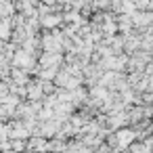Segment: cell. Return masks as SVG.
<instances>
[{"mask_svg":"<svg viewBox=\"0 0 153 153\" xmlns=\"http://www.w3.org/2000/svg\"><path fill=\"white\" fill-rule=\"evenodd\" d=\"M11 65H13V67L27 69V71L32 74V71L38 67V57H36V55H32V53H27L25 48H17V51H15V55H13Z\"/></svg>","mask_w":153,"mask_h":153,"instance_id":"1","label":"cell"},{"mask_svg":"<svg viewBox=\"0 0 153 153\" xmlns=\"http://www.w3.org/2000/svg\"><path fill=\"white\" fill-rule=\"evenodd\" d=\"M51 147V138L40 136V134H32V138H27V151L30 153H48Z\"/></svg>","mask_w":153,"mask_h":153,"instance_id":"2","label":"cell"},{"mask_svg":"<svg viewBox=\"0 0 153 153\" xmlns=\"http://www.w3.org/2000/svg\"><path fill=\"white\" fill-rule=\"evenodd\" d=\"M61 63H63L61 53H55V51H44L42 55H38V65H40V67H59Z\"/></svg>","mask_w":153,"mask_h":153,"instance_id":"3","label":"cell"},{"mask_svg":"<svg viewBox=\"0 0 153 153\" xmlns=\"http://www.w3.org/2000/svg\"><path fill=\"white\" fill-rule=\"evenodd\" d=\"M115 132V136H117V140H120V149H128L132 143H134V138L138 136L136 134V130H132V128H120V130H113Z\"/></svg>","mask_w":153,"mask_h":153,"instance_id":"4","label":"cell"},{"mask_svg":"<svg viewBox=\"0 0 153 153\" xmlns=\"http://www.w3.org/2000/svg\"><path fill=\"white\" fill-rule=\"evenodd\" d=\"M44 97H46V92H44V88H42V80H40V78H36L34 82L27 84V99H30V101H40V99H44Z\"/></svg>","mask_w":153,"mask_h":153,"instance_id":"5","label":"cell"},{"mask_svg":"<svg viewBox=\"0 0 153 153\" xmlns=\"http://www.w3.org/2000/svg\"><path fill=\"white\" fill-rule=\"evenodd\" d=\"M61 21H63V17L57 15V13H46V15L40 17V25H42L44 30H57V27L61 25Z\"/></svg>","mask_w":153,"mask_h":153,"instance_id":"6","label":"cell"},{"mask_svg":"<svg viewBox=\"0 0 153 153\" xmlns=\"http://www.w3.org/2000/svg\"><path fill=\"white\" fill-rule=\"evenodd\" d=\"M151 21H153V15H149V13H134L132 15V25H136V27H147Z\"/></svg>","mask_w":153,"mask_h":153,"instance_id":"7","label":"cell"},{"mask_svg":"<svg viewBox=\"0 0 153 153\" xmlns=\"http://www.w3.org/2000/svg\"><path fill=\"white\" fill-rule=\"evenodd\" d=\"M13 38V23H9V19H0V40H11Z\"/></svg>","mask_w":153,"mask_h":153,"instance_id":"8","label":"cell"},{"mask_svg":"<svg viewBox=\"0 0 153 153\" xmlns=\"http://www.w3.org/2000/svg\"><path fill=\"white\" fill-rule=\"evenodd\" d=\"M69 78H71V74H69L65 67H61V69L57 71V78H55L57 88H65V86H67V82H69Z\"/></svg>","mask_w":153,"mask_h":153,"instance_id":"9","label":"cell"}]
</instances>
